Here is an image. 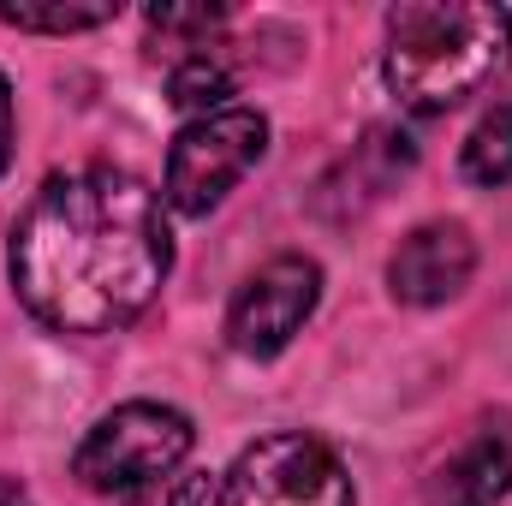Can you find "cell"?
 Returning a JSON list of instances; mask_svg holds the SVG:
<instances>
[{"instance_id":"obj_10","label":"cell","mask_w":512,"mask_h":506,"mask_svg":"<svg viewBox=\"0 0 512 506\" xmlns=\"http://www.w3.org/2000/svg\"><path fill=\"white\" fill-rule=\"evenodd\" d=\"M227 96H233V72H227V60H221L215 48L185 54V60L173 66V78H167V102L185 108V114H197V120H203V114H221Z\"/></svg>"},{"instance_id":"obj_7","label":"cell","mask_w":512,"mask_h":506,"mask_svg":"<svg viewBox=\"0 0 512 506\" xmlns=\"http://www.w3.org/2000/svg\"><path fill=\"white\" fill-rule=\"evenodd\" d=\"M471 268H477L471 233L459 221H429V227H417V233L399 239V251L387 262V292L399 304L429 310V304H447L453 292H465Z\"/></svg>"},{"instance_id":"obj_1","label":"cell","mask_w":512,"mask_h":506,"mask_svg":"<svg viewBox=\"0 0 512 506\" xmlns=\"http://www.w3.org/2000/svg\"><path fill=\"white\" fill-rule=\"evenodd\" d=\"M167 268L173 239L155 191L114 167L48 179L12 227L18 304L54 334H114L137 322Z\"/></svg>"},{"instance_id":"obj_6","label":"cell","mask_w":512,"mask_h":506,"mask_svg":"<svg viewBox=\"0 0 512 506\" xmlns=\"http://www.w3.org/2000/svg\"><path fill=\"white\" fill-rule=\"evenodd\" d=\"M322 298V268L310 256H274L227 304V346L239 358H274L292 346V334L310 322Z\"/></svg>"},{"instance_id":"obj_9","label":"cell","mask_w":512,"mask_h":506,"mask_svg":"<svg viewBox=\"0 0 512 506\" xmlns=\"http://www.w3.org/2000/svg\"><path fill=\"white\" fill-rule=\"evenodd\" d=\"M512 489V423H483L435 477L441 506H501Z\"/></svg>"},{"instance_id":"obj_13","label":"cell","mask_w":512,"mask_h":506,"mask_svg":"<svg viewBox=\"0 0 512 506\" xmlns=\"http://www.w3.org/2000/svg\"><path fill=\"white\" fill-rule=\"evenodd\" d=\"M203 501H209V477L203 471H173V477L126 495L120 506H203Z\"/></svg>"},{"instance_id":"obj_2","label":"cell","mask_w":512,"mask_h":506,"mask_svg":"<svg viewBox=\"0 0 512 506\" xmlns=\"http://www.w3.org/2000/svg\"><path fill=\"white\" fill-rule=\"evenodd\" d=\"M512 66V12L483 0H405L387 12L382 78L411 114H453Z\"/></svg>"},{"instance_id":"obj_12","label":"cell","mask_w":512,"mask_h":506,"mask_svg":"<svg viewBox=\"0 0 512 506\" xmlns=\"http://www.w3.org/2000/svg\"><path fill=\"white\" fill-rule=\"evenodd\" d=\"M114 6H72V0H0V24L12 30H42V36H72L108 24Z\"/></svg>"},{"instance_id":"obj_8","label":"cell","mask_w":512,"mask_h":506,"mask_svg":"<svg viewBox=\"0 0 512 506\" xmlns=\"http://www.w3.org/2000/svg\"><path fill=\"white\" fill-rule=\"evenodd\" d=\"M411 161H417V149H411V137H405V131L370 126V131H364V143H352V155L340 161V173L322 185V215L346 221V215L370 209V203L382 197L399 173H411Z\"/></svg>"},{"instance_id":"obj_16","label":"cell","mask_w":512,"mask_h":506,"mask_svg":"<svg viewBox=\"0 0 512 506\" xmlns=\"http://www.w3.org/2000/svg\"><path fill=\"white\" fill-rule=\"evenodd\" d=\"M0 506H36V501H30V495L12 483V477H0Z\"/></svg>"},{"instance_id":"obj_11","label":"cell","mask_w":512,"mask_h":506,"mask_svg":"<svg viewBox=\"0 0 512 506\" xmlns=\"http://www.w3.org/2000/svg\"><path fill=\"white\" fill-rule=\"evenodd\" d=\"M459 167L471 185H512V96L477 120V131L465 137Z\"/></svg>"},{"instance_id":"obj_14","label":"cell","mask_w":512,"mask_h":506,"mask_svg":"<svg viewBox=\"0 0 512 506\" xmlns=\"http://www.w3.org/2000/svg\"><path fill=\"white\" fill-rule=\"evenodd\" d=\"M149 24L173 36H209L227 24V6H149Z\"/></svg>"},{"instance_id":"obj_4","label":"cell","mask_w":512,"mask_h":506,"mask_svg":"<svg viewBox=\"0 0 512 506\" xmlns=\"http://www.w3.org/2000/svg\"><path fill=\"white\" fill-rule=\"evenodd\" d=\"M215 506H358L346 465L316 435H268L233 459Z\"/></svg>"},{"instance_id":"obj_5","label":"cell","mask_w":512,"mask_h":506,"mask_svg":"<svg viewBox=\"0 0 512 506\" xmlns=\"http://www.w3.org/2000/svg\"><path fill=\"white\" fill-rule=\"evenodd\" d=\"M268 149V120L256 108H221V114H203L173 137V155H167V203L179 215H209L221 209V197L251 173Z\"/></svg>"},{"instance_id":"obj_15","label":"cell","mask_w":512,"mask_h":506,"mask_svg":"<svg viewBox=\"0 0 512 506\" xmlns=\"http://www.w3.org/2000/svg\"><path fill=\"white\" fill-rule=\"evenodd\" d=\"M6 161H12V84L0 72V173H6Z\"/></svg>"},{"instance_id":"obj_3","label":"cell","mask_w":512,"mask_h":506,"mask_svg":"<svg viewBox=\"0 0 512 506\" xmlns=\"http://www.w3.org/2000/svg\"><path fill=\"white\" fill-rule=\"evenodd\" d=\"M197 447V429L185 411L155 405V399H131L120 411H108L72 453V477L96 495H137L161 477H173Z\"/></svg>"}]
</instances>
